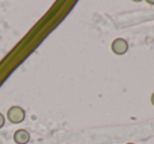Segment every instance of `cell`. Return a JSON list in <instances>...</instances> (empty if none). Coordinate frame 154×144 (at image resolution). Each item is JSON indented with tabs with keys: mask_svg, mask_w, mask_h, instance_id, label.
I'll return each instance as SVG.
<instances>
[{
	"mask_svg": "<svg viewBox=\"0 0 154 144\" xmlns=\"http://www.w3.org/2000/svg\"><path fill=\"white\" fill-rule=\"evenodd\" d=\"M111 49L113 51V53H115L116 55H124L125 53H127V51L129 49L128 41L124 38H116L112 43Z\"/></svg>",
	"mask_w": 154,
	"mask_h": 144,
	"instance_id": "2",
	"label": "cell"
},
{
	"mask_svg": "<svg viewBox=\"0 0 154 144\" xmlns=\"http://www.w3.org/2000/svg\"><path fill=\"white\" fill-rule=\"evenodd\" d=\"M151 103H152V105L154 106V92L152 93V95H151Z\"/></svg>",
	"mask_w": 154,
	"mask_h": 144,
	"instance_id": "5",
	"label": "cell"
},
{
	"mask_svg": "<svg viewBox=\"0 0 154 144\" xmlns=\"http://www.w3.org/2000/svg\"><path fill=\"white\" fill-rule=\"evenodd\" d=\"M30 133L26 129H18L14 133V141L17 144H26L30 141Z\"/></svg>",
	"mask_w": 154,
	"mask_h": 144,
	"instance_id": "3",
	"label": "cell"
},
{
	"mask_svg": "<svg viewBox=\"0 0 154 144\" xmlns=\"http://www.w3.org/2000/svg\"><path fill=\"white\" fill-rule=\"evenodd\" d=\"M26 119V111L20 106H13L8 110V120L13 124H19Z\"/></svg>",
	"mask_w": 154,
	"mask_h": 144,
	"instance_id": "1",
	"label": "cell"
},
{
	"mask_svg": "<svg viewBox=\"0 0 154 144\" xmlns=\"http://www.w3.org/2000/svg\"><path fill=\"white\" fill-rule=\"evenodd\" d=\"M127 144H134V143H127Z\"/></svg>",
	"mask_w": 154,
	"mask_h": 144,
	"instance_id": "7",
	"label": "cell"
},
{
	"mask_svg": "<svg viewBox=\"0 0 154 144\" xmlns=\"http://www.w3.org/2000/svg\"><path fill=\"white\" fill-rule=\"evenodd\" d=\"M149 3H152V5H154V1H148Z\"/></svg>",
	"mask_w": 154,
	"mask_h": 144,
	"instance_id": "6",
	"label": "cell"
},
{
	"mask_svg": "<svg viewBox=\"0 0 154 144\" xmlns=\"http://www.w3.org/2000/svg\"><path fill=\"white\" fill-rule=\"evenodd\" d=\"M5 119L3 117V114L0 112V128H2L5 126Z\"/></svg>",
	"mask_w": 154,
	"mask_h": 144,
	"instance_id": "4",
	"label": "cell"
}]
</instances>
